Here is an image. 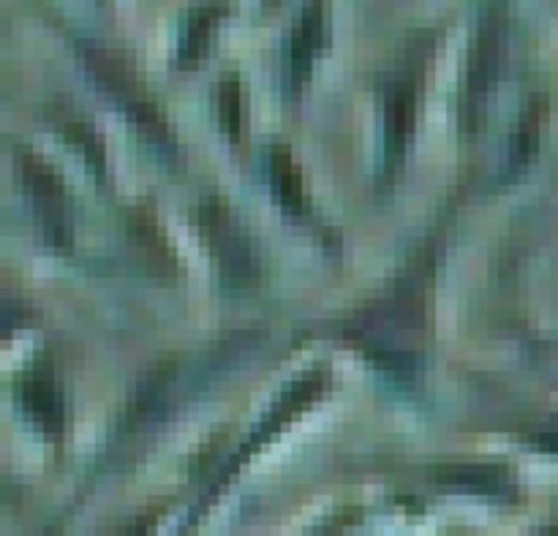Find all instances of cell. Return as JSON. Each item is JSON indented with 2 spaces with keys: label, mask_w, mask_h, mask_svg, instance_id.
Here are the masks:
<instances>
[{
  "label": "cell",
  "mask_w": 558,
  "mask_h": 536,
  "mask_svg": "<svg viewBox=\"0 0 558 536\" xmlns=\"http://www.w3.org/2000/svg\"><path fill=\"white\" fill-rule=\"evenodd\" d=\"M80 58L85 63L87 74L93 76L101 93L107 98H112L120 109L125 112V118L142 131L150 142H156L158 147H172V131H169L167 120L158 112L156 103L147 98V90L140 85L134 74H131L129 65L123 60H118L114 54H109L107 49H98L93 44H85L80 49Z\"/></svg>",
  "instance_id": "6da1fadb"
},
{
  "label": "cell",
  "mask_w": 558,
  "mask_h": 536,
  "mask_svg": "<svg viewBox=\"0 0 558 536\" xmlns=\"http://www.w3.org/2000/svg\"><path fill=\"white\" fill-rule=\"evenodd\" d=\"M16 172H20L22 185L33 202V212L41 227L44 240L54 251L71 248V212L69 196H65V183L58 169L27 147H16Z\"/></svg>",
  "instance_id": "7a4b0ae2"
},
{
  "label": "cell",
  "mask_w": 558,
  "mask_h": 536,
  "mask_svg": "<svg viewBox=\"0 0 558 536\" xmlns=\"http://www.w3.org/2000/svg\"><path fill=\"white\" fill-rule=\"evenodd\" d=\"M199 232L205 243L210 245V254L227 287L245 289L256 281L254 248H251V240L245 237L243 229L234 223L227 202L218 199V196L202 202Z\"/></svg>",
  "instance_id": "3957f363"
},
{
  "label": "cell",
  "mask_w": 558,
  "mask_h": 536,
  "mask_svg": "<svg viewBox=\"0 0 558 536\" xmlns=\"http://www.w3.org/2000/svg\"><path fill=\"white\" fill-rule=\"evenodd\" d=\"M501 74V25L496 16H488L477 33L472 54L466 65V87H463V123L466 131H477L483 125L485 109L499 85Z\"/></svg>",
  "instance_id": "277c9868"
},
{
  "label": "cell",
  "mask_w": 558,
  "mask_h": 536,
  "mask_svg": "<svg viewBox=\"0 0 558 536\" xmlns=\"http://www.w3.org/2000/svg\"><path fill=\"white\" fill-rule=\"evenodd\" d=\"M325 387H327V374H325V370L316 368V370H308V374L298 376V379H294L292 385L287 387V392H283V395L278 398L276 403H272L270 412L265 414V419H262V423H259V428H256L254 436H251V439H248V447H245L243 452H238V455L232 458V463H229L227 474H223L221 483H218V485L227 483V479L232 477L234 472H238L240 463L248 461L251 452H256V450H259V447H265L267 441H270L276 434H281V430L287 428V425L292 423V419L298 417V414H303L305 409L314 406V403L319 401L322 392H325ZM218 485H216V488H218ZM218 490H221V488H218Z\"/></svg>",
  "instance_id": "5b68a950"
},
{
  "label": "cell",
  "mask_w": 558,
  "mask_h": 536,
  "mask_svg": "<svg viewBox=\"0 0 558 536\" xmlns=\"http://www.w3.org/2000/svg\"><path fill=\"white\" fill-rule=\"evenodd\" d=\"M14 395L33 428L47 436H58L63 430V401L47 363H36L20 374Z\"/></svg>",
  "instance_id": "8992f818"
},
{
  "label": "cell",
  "mask_w": 558,
  "mask_h": 536,
  "mask_svg": "<svg viewBox=\"0 0 558 536\" xmlns=\"http://www.w3.org/2000/svg\"><path fill=\"white\" fill-rule=\"evenodd\" d=\"M417 120V82L403 74L387 87L385 98V169L396 172L403 163Z\"/></svg>",
  "instance_id": "52a82bcc"
},
{
  "label": "cell",
  "mask_w": 558,
  "mask_h": 536,
  "mask_svg": "<svg viewBox=\"0 0 558 536\" xmlns=\"http://www.w3.org/2000/svg\"><path fill=\"white\" fill-rule=\"evenodd\" d=\"M430 483L447 490H461V494L490 496V499H505L515 490L510 468L499 463H450V466L434 468Z\"/></svg>",
  "instance_id": "ba28073f"
},
{
  "label": "cell",
  "mask_w": 558,
  "mask_h": 536,
  "mask_svg": "<svg viewBox=\"0 0 558 536\" xmlns=\"http://www.w3.org/2000/svg\"><path fill=\"white\" fill-rule=\"evenodd\" d=\"M322 44H325V14H322V5L314 3L300 16L289 36V87L292 93H300L305 87Z\"/></svg>",
  "instance_id": "9c48e42d"
},
{
  "label": "cell",
  "mask_w": 558,
  "mask_h": 536,
  "mask_svg": "<svg viewBox=\"0 0 558 536\" xmlns=\"http://www.w3.org/2000/svg\"><path fill=\"white\" fill-rule=\"evenodd\" d=\"M227 14V3L223 0H207V3H199L194 11H191L189 22L183 27V36H180L178 44V58H174V65L180 71H191L207 58V49H210L213 31H216L218 20Z\"/></svg>",
  "instance_id": "30bf717a"
},
{
  "label": "cell",
  "mask_w": 558,
  "mask_h": 536,
  "mask_svg": "<svg viewBox=\"0 0 558 536\" xmlns=\"http://www.w3.org/2000/svg\"><path fill=\"white\" fill-rule=\"evenodd\" d=\"M267 178L276 194L278 205L292 216H305L308 212V194H305V180L294 161L292 150L287 145H272L267 153Z\"/></svg>",
  "instance_id": "8fae6325"
},
{
  "label": "cell",
  "mask_w": 558,
  "mask_h": 536,
  "mask_svg": "<svg viewBox=\"0 0 558 536\" xmlns=\"http://www.w3.org/2000/svg\"><path fill=\"white\" fill-rule=\"evenodd\" d=\"M545 114H548V101H543V98H534L526 112L521 114V123H518V131L510 142V169H507L510 174L521 172L537 156Z\"/></svg>",
  "instance_id": "7c38bea8"
},
{
  "label": "cell",
  "mask_w": 558,
  "mask_h": 536,
  "mask_svg": "<svg viewBox=\"0 0 558 536\" xmlns=\"http://www.w3.org/2000/svg\"><path fill=\"white\" fill-rule=\"evenodd\" d=\"M213 96H216L218 125H221V131L227 134V139L238 145L240 136H243V123H245L243 82H240L234 74L221 76L216 90H213Z\"/></svg>",
  "instance_id": "4fadbf2b"
},
{
  "label": "cell",
  "mask_w": 558,
  "mask_h": 536,
  "mask_svg": "<svg viewBox=\"0 0 558 536\" xmlns=\"http://www.w3.org/2000/svg\"><path fill=\"white\" fill-rule=\"evenodd\" d=\"M54 125L63 134L65 142H71L74 147H80V153L85 156V161L96 169L98 174H104V161H107V153H104V142L98 139V134L93 131V125L87 120H82V114L63 112L54 118Z\"/></svg>",
  "instance_id": "5bb4252c"
},
{
  "label": "cell",
  "mask_w": 558,
  "mask_h": 536,
  "mask_svg": "<svg viewBox=\"0 0 558 536\" xmlns=\"http://www.w3.org/2000/svg\"><path fill=\"white\" fill-rule=\"evenodd\" d=\"M529 444H532L534 450H539V452H554V455H558V425H556V428L532 434V436H529Z\"/></svg>",
  "instance_id": "9a60e30c"
}]
</instances>
